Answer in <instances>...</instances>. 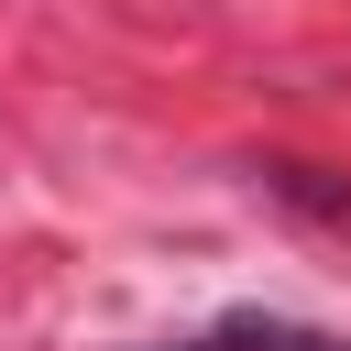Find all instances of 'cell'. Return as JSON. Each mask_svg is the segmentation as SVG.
Here are the masks:
<instances>
[{"instance_id":"cell-1","label":"cell","mask_w":351,"mask_h":351,"mask_svg":"<svg viewBox=\"0 0 351 351\" xmlns=\"http://www.w3.org/2000/svg\"><path fill=\"white\" fill-rule=\"evenodd\" d=\"M176 351H351L329 329H296V318H219L208 340H176Z\"/></svg>"}]
</instances>
